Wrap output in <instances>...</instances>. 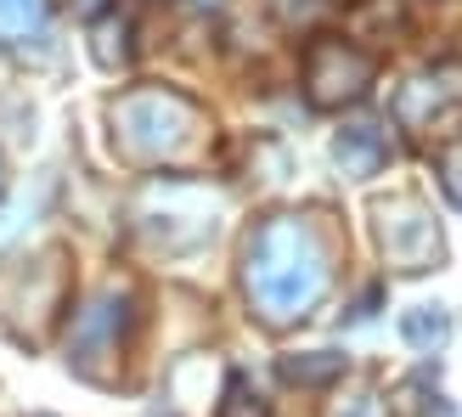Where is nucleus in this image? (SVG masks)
Masks as SVG:
<instances>
[{"instance_id": "obj_4", "label": "nucleus", "mask_w": 462, "mask_h": 417, "mask_svg": "<svg viewBox=\"0 0 462 417\" xmlns=\"http://www.w3.org/2000/svg\"><path fill=\"white\" fill-rule=\"evenodd\" d=\"M125 333H130V293L125 288H102L90 305L74 310V321H68V366H79L85 378L107 384Z\"/></svg>"}, {"instance_id": "obj_16", "label": "nucleus", "mask_w": 462, "mask_h": 417, "mask_svg": "<svg viewBox=\"0 0 462 417\" xmlns=\"http://www.w3.org/2000/svg\"><path fill=\"white\" fill-rule=\"evenodd\" d=\"M192 6H198V12H215V6H220V0H192Z\"/></svg>"}, {"instance_id": "obj_9", "label": "nucleus", "mask_w": 462, "mask_h": 417, "mask_svg": "<svg viewBox=\"0 0 462 417\" xmlns=\"http://www.w3.org/2000/svg\"><path fill=\"white\" fill-rule=\"evenodd\" d=\"M90 57H97V68H107V74L130 62V23L119 12H107V17L90 23Z\"/></svg>"}, {"instance_id": "obj_3", "label": "nucleus", "mask_w": 462, "mask_h": 417, "mask_svg": "<svg viewBox=\"0 0 462 417\" xmlns=\"http://www.w3.org/2000/svg\"><path fill=\"white\" fill-rule=\"evenodd\" d=\"M373 220H378V248H383V260L406 271V276H418V271H434L446 260V237H440V220H434V208L423 198H383L373 208Z\"/></svg>"}, {"instance_id": "obj_10", "label": "nucleus", "mask_w": 462, "mask_h": 417, "mask_svg": "<svg viewBox=\"0 0 462 417\" xmlns=\"http://www.w3.org/2000/svg\"><path fill=\"white\" fill-rule=\"evenodd\" d=\"M282 378L299 384V389H321L344 378V356L338 350H305V356H282Z\"/></svg>"}, {"instance_id": "obj_6", "label": "nucleus", "mask_w": 462, "mask_h": 417, "mask_svg": "<svg viewBox=\"0 0 462 417\" xmlns=\"http://www.w3.org/2000/svg\"><path fill=\"white\" fill-rule=\"evenodd\" d=\"M62 288H68V271H62L57 248L34 254V260H17V265L0 271V316L6 321L29 316V333H34L40 321L62 305Z\"/></svg>"}, {"instance_id": "obj_11", "label": "nucleus", "mask_w": 462, "mask_h": 417, "mask_svg": "<svg viewBox=\"0 0 462 417\" xmlns=\"http://www.w3.org/2000/svg\"><path fill=\"white\" fill-rule=\"evenodd\" d=\"M446 333H451V316L440 310V305H411L406 316H401V338L411 344V350H440L446 344Z\"/></svg>"}, {"instance_id": "obj_13", "label": "nucleus", "mask_w": 462, "mask_h": 417, "mask_svg": "<svg viewBox=\"0 0 462 417\" xmlns=\"http://www.w3.org/2000/svg\"><path fill=\"white\" fill-rule=\"evenodd\" d=\"M45 23V0H0V29L6 34H29Z\"/></svg>"}, {"instance_id": "obj_1", "label": "nucleus", "mask_w": 462, "mask_h": 417, "mask_svg": "<svg viewBox=\"0 0 462 417\" xmlns=\"http://www.w3.org/2000/svg\"><path fill=\"white\" fill-rule=\"evenodd\" d=\"M328 283H333V260L310 220L271 215L254 226V237L243 248V288L254 299V310H260V321H271V328L305 321L321 305Z\"/></svg>"}, {"instance_id": "obj_14", "label": "nucleus", "mask_w": 462, "mask_h": 417, "mask_svg": "<svg viewBox=\"0 0 462 417\" xmlns=\"http://www.w3.org/2000/svg\"><path fill=\"white\" fill-rule=\"evenodd\" d=\"M440 192H446V198L462 208V142L440 153Z\"/></svg>"}, {"instance_id": "obj_7", "label": "nucleus", "mask_w": 462, "mask_h": 417, "mask_svg": "<svg viewBox=\"0 0 462 417\" xmlns=\"http://www.w3.org/2000/svg\"><path fill=\"white\" fill-rule=\"evenodd\" d=\"M383 158H389V135H383V125H373V119H356V125H344V130L333 135V164L350 175V181L378 175Z\"/></svg>"}, {"instance_id": "obj_15", "label": "nucleus", "mask_w": 462, "mask_h": 417, "mask_svg": "<svg viewBox=\"0 0 462 417\" xmlns=\"http://www.w3.org/2000/svg\"><path fill=\"white\" fill-rule=\"evenodd\" d=\"M338 417H383V401H378V395H373V389H361V395H356V401H350V406H344V412H338Z\"/></svg>"}, {"instance_id": "obj_17", "label": "nucleus", "mask_w": 462, "mask_h": 417, "mask_svg": "<svg viewBox=\"0 0 462 417\" xmlns=\"http://www.w3.org/2000/svg\"><path fill=\"white\" fill-rule=\"evenodd\" d=\"M79 12H102V0H79Z\"/></svg>"}, {"instance_id": "obj_5", "label": "nucleus", "mask_w": 462, "mask_h": 417, "mask_svg": "<svg viewBox=\"0 0 462 417\" xmlns=\"http://www.w3.org/2000/svg\"><path fill=\"white\" fill-rule=\"evenodd\" d=\"M373 79H378V62L366 57L361 45L333 40V34L310 40V51H305V97H310V107H350V102H361L366 90H373Z\"/></svg>"}, {"instance_id": "obj_12", "label": "nucleus", "mask_w": 462, "mask_h": 417, "mask_svg": "<svg viewBox=\"0 0 462 417\" xmlns=\"http://www.w3.org/2000/svg\"><path fill=\"white\" fill-rule=\"evenodd\" d=\"M220 417H271V406H265V395L243 373H231L226 378V395H220Z\"/></svg>"}, {"instance_id": "obj_18", "label": "nucleus", "mask_w": 462, "mask_h": 417, "mask_svg": "<svg viewBox=\"0 0 462 417\" xmlns=\"http://www.w3.org/2000/svg\"><path fill=\"white\" fill-rule=\"evenodd\" d=\"M0 192H6V164H0Z\"/></svg>"}, {"instance_id": "obj_8", "label": "nucleus", "mask_w": 462, "mask_h": 417, "mask_svg": "<svg viewBox=\"0 0 462 417\" xmlns=\"http://www.w3.org/2000/svg\"><path fill=\"white\" fill-rule=\"evenodd\" d=\"M451 102V85L446 79H411V85H401V97H395V119L401 125H411V130H423V125H434V113H440Z\"/></svg>"}, {"instance_id": "obj_2", "label": "nucleus", "mask_w": 462, "mask_h": 417, "mask_svg": "<svg viewBox=\"0 0 462 417\" xmlns=\"http://www.w3.org/2000/svg\"><path fill=\"white\" fill-rule=\"evenodd\" d=\"M113 142L135 164H175L203 142V107L180 90H130L113 102Z\"/></svg>"}, {"instance_id": "obj_19", "label": "nucleus", "mask_w": 462, "mask_h": 417, "mask_svg": "<svg viewBox=\"0 0 462 417\" xmlns=\"http://www.w3.org/2000/svg\"><path fill=\"white\" fill-rule=\"evenodd\" d=\"M40 417H51V412H40Z\"/></svg>"}]
</instances>
